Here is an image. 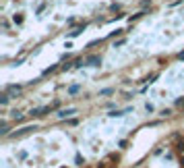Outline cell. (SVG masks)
Returning a JSON list of instances; mask_svg holds the SVG:
<instances>
[]
</instances>
